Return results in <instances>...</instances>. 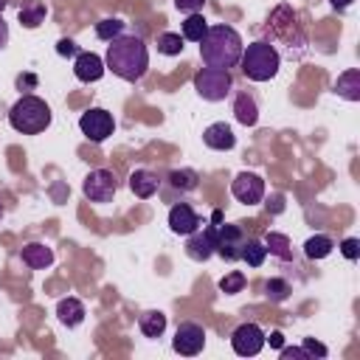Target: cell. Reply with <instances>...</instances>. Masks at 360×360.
Returning a JSON list of instances; mask_svg holds the SVG:
<instances>
[{
  "label": "cell",
  "instance_id": "cell-2",
  "mask_svg": "<svg viewBox=\"0 0 360 360\" xmlns=\"http://www.w3.org/2000/svg\"><path fill=\"white\" fill-rule=\"evenodd\" d=\"M242 48L245 45H242L239 31L225 22H217V25H208L205 37L200 39V59L205 62V68L228 70V68L239 65Z\"/></svg>",
  "mask_w": 360,
  "mask_h": 360
},
{
  "label": "cell",
  "instance_id": "cell-12",
  "mask_svg": "<svg viewBox=\"0 0 360 360\" xmlns=\"http://www.w3.org/2000/svg\"><path fill=\"white\" fill-rule=\"evenodd\" d=\"M217 225V253L225 259V262H236L239 253H242V245H245V231L239 225H222V222H214Z\"/></svg>",
  "mask_w": 360,
  "mask_h": 360
},
{
  "label": "cell",
  "instance_id": "cell-3",
  "mask_svg": "<svg viewBox=\"0 0 360 360\" xmlns=\"http://www.w3.org/2000/svg\"><path fill=\"white\" fill-rule=\"evenodd\" d=\"M8 124L22 135H39L51 127V107L39 96H22L8 110Z\"/></svg>",
  "mask_w": 360,
  "mask_h": 360
},
{
  "label": "cell",
  "instance_id": "cell-8",
  "mask_svg": "<svg viewBox=\"0 0 360 360\" xmlns=\"http://www.w3.org/2000/svg\"><path fill=\"white\" fill-rule=\"evenodd\" d=\"M172 349L183 357H194L205 349V329L194 321H183L177 323V332H174V340H172Z\"/></svg>",
  "mask_w": 360,
  "mask_h": 360
},
{
  "label": "cell",
  "instance_id": "cell-31",
  "mask_svg": "<svg viewBox=\"0 0 360 360\" xmlns=\"http://www.w3.org/2000/svg\"><path fill=\"white\" fill-rule=\"evenodd\" d=\"M219 292H225V295H233V292H242V287H245V273H239V270H231L228 276H222L219 278Z\"/></svg>",
  "mask_w": 360,
  "mask_h": 360
},
{
  "label": "cell",
  "instance_id": "cell-27",
  "mask_svg": "<svg viewBox=\"0 0 360 360\" xmlns=\"http://www.w3.org/2000/svg\"><path fill=\"white\" fill-rule=\"evenodd\" d=\"M169 186L172 188H180V191H194L200 186V174L194 169H174L169 174Z\"/></svg>",
  "mask_w": 360,
  "mask_h": 360
},
{
  "label": "cell",
  "instance_id": "cell-7",
  "mask_svg": "<svg viewBox=\"0 0 360 360\" xmlns=\"http://www.w3.org/2000/svg\"><path fill=\"white\" fill-rule=\"evenodd\" d=\"M79 129H82V135H87L93 143H101V141H107V138L115 132V121H112V115H110L104 107H90L87 112H82Z\"/></svg>",
  "mask_w": 360,
  "mask_h": 360
},
{
  "label": "cell",
  "instance_id": "cell-26",
  "mask_svg": "<svg viewBox=\"0 0 360 360\" xmlns=\"http://www.w3.org/2000/svg\"><path fill=\"white\" fill-rule=\"evenodd\" d=\"M332 248H335V242H332L329 236L315 233V236H309V239L304 242V256H307V259H326V256L332 253Z\"/></svg>",
  "mask_w": 360,
  "mask_h": 360
},
{
  "label": "cell",
  "instance_id": "cell-29",
  "mask_svg": "<svg viewBox=\"0 0 360 360\" xmlns=\"http://www.w3.org/2000/svg\"><path fill=\"white\" fill-rule=\"evenodd\" d=\"M121 31H124V20H118V17H107V20L96 22V37L104 39V42L121 37Z\"/></svg>",
  "mask_w": 360,
  "mask_h": 360
},
{
  "label": "cell",
  "instance_id": "cell-39",
  "mask_svg": "<svg viewBox=\"0 0 360 360\" xmlns=\"http://www.w3.org/2000/svg\"><path fill=\"white\" fill-rule=\"evenodd\" d=\"M352 3H354V0H329V6H332L335 11H346Z\"/></svg>",
  "mask_w": 360,
  "mask_h": 360
},
{
  "label": "cell",
  "instance_id": "cell-21",
  "mask_svg": "<svg viewBox=\"0 0 360 360\" xmlns=\"http://www.w3.org/2000/svg\"><path fill=\"white\" fill-rule=\"evenodd\" d=\"M138 326L146 338H160L166 332V315L160 309H146L141 318H138Z\"/></svg>",
  "mask_w": 360,
  "mask_h": 360
},
{
  "label": "cell",
  "instance_id": "cell-33",
  "mask_svg": "<svg viewBox=\"0 0 360 360\" xmlns=\"http://www.w3.org/2000/svg\"><path fill=\"white\" fill-rule=\"evenodd\" d=\"M202 6H205V0H174V8L183 14H197V11H202Z\"/></svg>",
  "mask_w": 360,
  "mask_h": 360
},
{
  "label": "cell",
  "instance_id": "cell-10",
  "mask_svg": "<svg viewBox=\"0 0 360 360\" xmlns=\"http://www.w3.org/2000/svg\"><path fill=\"white\" fill-rule=\"evenodd\" d=\"M217 253V225H205L197 228L194 233L186 236V256L194 262H208Z\"/></svg>",
  "mask_w": 360,
  "mask_h": 360
},
{
  "label": "cell",
  "instance_id": "cell-37",
  "mask_svg": "<svg viewBox=\"0 0 360 360\" xmlns=\"http://www.w3.org/2000/svg\"><path fill=\"white\" fill-rule=\"evenodd\" d=\"M264 340H270V346H273V349H281V346H284V335H281L278 329H276V332H270V338L264 335Z\"/></svg>",
  "mask_w": 360,
  "mask_h": 360
},
{
  "label": "cell",
  "instance_id": "cell-41",
  "mask_svg": "<svg viewBox=\"0 0 360 360\" xmlns=\"http://www.w3.org/2000/svg\"><path fill=\"white\" fill-rule=\"evenodd\" d=\"M0 217H3V205H0Z\"/></svg>",
  "mask_w": 360,
  "mask_h": 360
},
{
  "label": "cell",
  "instance_id": "cell-19",
  "mask_svg": "<svg viewBox=\"0 0 360 360\" xmlns=\"http://www.w3.org/2000/svg\"><path fill=\"white\" fill-rule=\"evenodd\" d=\"M56 315H59V321H62L68 329H73V326H79V323L84 321V304H82L79 298L68 295V298H62V301L56 304Z\"/></svg>",
  "mask_w": 360,
  "mask_h": 360
},
{
  "label": "cell",
  "instance_id": "cell-40",
  "mask_svg": "<svg viewBox=\"0 0 360 360\" xmlns=\"http://www.w3.org/2000/svg\"><path fill=\"white\" fill-rule=\"evenodd\" d=\"M6 3H8V0H0V14H3V8H6Z\"/></svg>",
  "mask_w": 360,
  "mask_h": 360
},
{
  "label": "cell",
  "instance_id": "cell-14",
  "mask_svg": "<svg viewBox=\"0 0 360 360\" xmlns=\"http://www.w3.org/2000/svg\"><path fill=\"white\" fill-rule=\"evenodd\" d=\"M104 70H107V65H104V59L98 53H93V51H79L76 53L73 73H76L79 82H87V84L90 82H98L104 76Z\"/></svg>",
  "mask_w": 360,
  "mask_h": 360
},
{
  "label": "cell",
  "instance_id": "cell-11",
  "mask_svg": "<svg viewBox=\"0 0 360 360\" xmlns=\"http://www.w3.org/2000/svg\"><path fill=\"white\" fill-rule=\"evenodd\" d=\"M231 194L245 205H256L264 197V180L256 172H239L231 183Z\"/></svg>",
  "mask_w": 360,
  "mask_h": 360
},
{
  "label": "cell",
  "instance_id": "cell-6",
  "mask_svg": "<svg viewBox=\"0 0 360 360\" xmlns=\"http://www.w3.org/2000/svg\"><path fill=\"white\" fill-rule=\"evenodd\" d=\"M82 191H84V197L90 200V202H110L112 197H115V191H118V180H115V174L110 172V169H93L87 177H84V183H82Z\"/></svg>",
  "mask_w": 360,
  "mask_h": 360
},
{
  "label": "cell",
  "instance_id": "cell-25",
  "mask_svg": "<svg viewBox=\"0 0 360 360\" xmlns=\"http://www.w3.org/2000/svg\"><path fill=\"white\" fill-rule=\"evenodd\" d=\"M264 248H267V253L278 256L281 262H290V259H292V245H290V239H287L284 233H278V231H270V233L264 236Z\"/></svg>",
  "mask_w": 360,
  "mask_h": 360
},
{
  "label": "cell",
  "instance_id": "cell-20",
  "mask_svg": "<svg viewBox=\"0 0 360 360\" xmlns=\"http://www.w3.org/2000/svg\"><path fill=\"white\" fill-rule=\"evenodd\" d=\"M233 115H236V121H239L242 127H253V124L259 121V107H256L253 96H248V93L236 96V101H233Z\"/></svg>",
  "mask_w": 360,
  "mask_h": 360
},
{
  "label": "cell",
  "instance_id": "cell-38",
  "mask_svg": "<svg viewBox=\"0 0 360 360\" xmlns=\"http://www.w3.org/2000/svg\"><path fill=\"white\" fill-rule=\"evenodd\" d=\"M6 42H8V25H6V20L0 17V51L6 48Z\"/></svg>",
  "mask_w": 360,
  "mask_h": 360
},
{
  "label": "cell",
  "instance_id": "cell-32",
  "mask_svg": "<svg viewBox=\"0 0 360 360\" xmlns=\"http://www.w3.org/2000/svg\"><path fill=\"white\" fill-rule=\"evenodd\" d=\"M340 253H343L346 259H352V262H354V259L360 256V242H357L354 236H349V239H343V242H340Z\"/></svg>",
  "mask_w": 360,
  "mask_h": 360
},
{
  "label": "cell",
  "instance_id": "cell-34",
  "mask_svg": "<svg viewBox=\"0 0 360 360\" xmlns=\"http://www.w3.org/2000/svg\"><path fill=\"white\" fill-rule=\"evenodd\" d=\"M304 349H307V354L309 357H326L329 352H326V346L323 343H318L315 338H304Z\"/></svg>",
  "mask_w": 360,
  "mask_h": 360
},
{
  "label": "cell",
  "instance_id": "cell-18",
  "mask_svg": "<svg viewBox=\"0 0 360 360\" xmlns=\"http://www.w3.org/2000/svg\"><path fill=\"white\" fill-rule=\"evenodd\" d=\"M335 93L346 101H360V70L357 68H349L338 76L335 82Z\"/></svg>",
  "mask_w": 360,
  "mask_h": 360
},
{
  "label": "cell",
  "instance_id": "cell-9",
  "mask_svg": "<svg viewBox=\"0 0 360 360\" xmlns=\"http://www.w3.org/2000/svg\"><path fill=\"white\" fill-rule=\"evenodd\" d=\"M264 332L259 323H239L233 332H231V346L239 357H253L264 349Z\"/></svg>",
  "mask_w": 360,
  "mask_h": 360
},
{
  "label": "cell",
  "instance_id": "cell-5",
  "mask_svg": "<svg viewBox=\"0 0 360 360\" xmlns=\"http://www.w3.org/2000/svg\"><path fill=\"white\" fill-rule=\"evenodd\" d=\"M233 87V79L228 70H219V68H200L194 73V90L200 98L205 101H222Z\"/></svg>",
  "mask_w": 360,
  "mask_h": 360
},
{
  "label": "cell",
  "instance_id": "cell-30",
  "mask_svg": "<svg viewBox=\"0 0 360 360\" xmlns=\"http://www.w3.org/2000/svg\"><path fill=\"white\" fill-rule=\"evenodd\" d=\"M290 284L284 281V278H270L267 284H264V295L273 301V304H281V301H287L290 298Z\"/></svg>",
  "mask_w": 360,
  "mask_h": 360
},
{
  "label": "cell",
  "instance_id": "cell-28",
  "mask_svg": "<svg viewBox=\"0 0 360 360\" xmlns=\"http://www.w3.org/2000/svg\"><path fill=\"white\" fill-rule=\"evenodd\" d=\"M183 37L180 34H172V31H163L160 37H158V51L163 53V56H177V53H183Z\"/></svg>",
  "mask_w": 360,
  "mask_h": 360
},
{
  "label": "cell",
  "instance_id": "cell-17",
  "mask_svg": "<svg viewBox=\"0 0 360 360\" xmlns=\"http://www.w3.org/2000/svg\"><path fill=\"white\" fill-rule=\"evenodd\" d=\"M158 186H160V180H158V174L149 172V169H135V172L129 174V191H132L135 197H141V200H149V197L158 191Z\"/></svg>",
  "mask_w": 360,
  "mask_h": 360
},
{
  "label": "cell",
  "instance_id": "cell-36",
  "mask_svg": "<svg viewBox=\"0 0 360 360\" xmlns=\"http://www.w3.org/2000/svg\"><path fill=\"white\" fill-rule=\"evenodd\" d=\"M281 357H287V360H290V357H301V360H312V357L307 354V349H304V346H301V349H284V346H281Z\"/></svg>",
  "mask_w": 360,
  "mask_h": 360
},
{
  "label": "cell",
  "instance_id": "cell-23",
  "mask_svg": "<svg viewBox=\"0 0 360 360\" xmlns=\"http://www.w3.org/2000/svg\"><path fill=\"white\" fill-rule=\"evenodd\" d=\"M239 259H242L248 267H262L264 259H267V248H264V242H262V239H245Z\"/></svg>",
  "mask_w": 360,
  "mask_h": 360
},
{
  "label": "cell",
  "instance_id": "cell-35",
  "mask_svg": "<svg viewBox=\"0 0 360 360\" xmlns=\"http://www.w3.org/2000/svg\"><path fill=\"white\" fill-rule=\"evenodd\" d=\"M56 53H59V56H76V53H79V45L65 37V39L56 42Z\"/></svg>",
  "mask_w": 360,
  "mask_h": 360
},
{
  "label": "cell",
  "instance_id": "cell-1",
  "mask_svg": "<svg viewBox=\"0 0 360 360\" xmlns=\"http://www.w3.org/2000/svg\"><path fill=\"white\" fill-rule=\"evenodd\" d=\"M107 70H112L118 79L124 82H138L146 68H149V51L146 42L135 34H121L115 39H110L107 45V56H104Z\"/></svg>",
  "mask_w": 360,
  "mask_h": 360
},
{
  "label": "cell",
  "instance_id": "cell-15",
  "mask_svg": "<svg viewBox=\"0 0 360 360\" xmlns=\"http://www.w3.org/2000/svg\"><path fill=\"white\" fill-rule=\"evenodd\" d=\"M202 143H205L208 149L228 152V149L236 146V135H233V129H231L225 121H217V124H211V127L202 132Z\"/></svg>",
  "mask_w": 360,
  "mask_h": 360
},
{
  "label": "cell",
  "instance_id": "cell-16",
  "mask_svg": "<svg viewBox=\"0 0 360 360\" xmlns=\"http://www.w3.org/2000/svg\"><path fill=\"white\" fill-rule=\"evenodd\" d=\"M20 259H22V264H28L31 270H45V267L53 264V250H51L48 245H42V242H28V245H22Z\"/></svg>",
  "mask_w": 360,
  "mask_h": 360
},
{
  "label": "cell",
  "instance_id": "cell-4",
  "mask_svg": "<svg viewBox=\"0 0 360 360\" xmlns=\"http://www.w3.org/2000/svg\"><path fill=\"white\" fill-rule=\"evenodd\" d=\"M242 73L250 82H267L278 73L281 68V56L270 42H250L248 48H242Z\"/></svg>",
  "mask_w": 360,
  "mask_h": 360
},
{
  "label": "cell",
  "instance_id": "cell-13",
  "mask_svg": "<svg viewBox=\"0 0 360 360\" xmlns=\"http://www.w3.org/2000/svg\"><path fill=\"white\" fill-rule=\"evenodd\" d=\"M200 225H202V222H200V214H197L188 202H174V205L169 208V228H172V233L188 236V233H194Z\"/></svg>",
  "mask_w": 360,
  "mask_h": 360
},
{
  "label": "cell",
  "instance_id": "cell-22",
  "mask_svg": "<svg viewBox=\"0 0 360 360\" xmlns=\"http://www.w3.org/2000/svg\"><path fill=\"white\" fill-rule=\"evenodd\" d=\"M45 14H48V8H45V3L42 0H28V3H22V8H20V25H25V28H37L42 20H45Z\"/></svg>",
  "mask_w": 360,
  "mask_h": 360
},
{
  "label": "cell",
  "instance_id": "cell-24",
  "mask_svg": "<svg viewBox=\"0 0 360 360\" xmlns=\"http://www.w3.org/2000/svg\"><path fill=\"white\" fill-rule=\"evenodd\" d=\"M205 31H208V22H205V17H202V11H197V14H186V20H183V39H188V42H200L202 37H205Z\"/></svg>",
  "mask_w": 360,
  "mask_h": 360
}]
</instances>
